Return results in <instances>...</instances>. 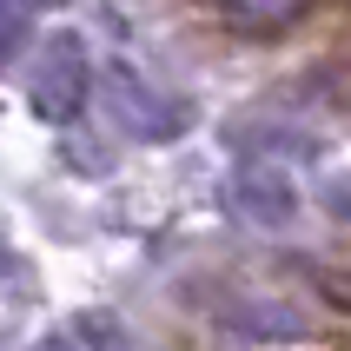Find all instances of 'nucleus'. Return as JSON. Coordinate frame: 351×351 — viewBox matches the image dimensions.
Listing matches in <instances>:
<instances>
[{"mask_svg": "<svg viewBox=\"0 0 351 351\" xmlns=\"http://www.w3.org/2000/svg\"><path fill=\"white\" fill-rule=\"evenodd\" d=\"M53 351H126V332H119L106 312H86V318L66 325V338H60Z\"/></svg>", "mask_w": 351, "mask_h": 351, "instance_id": "1", "label": "nucleus"}]
</instances>
